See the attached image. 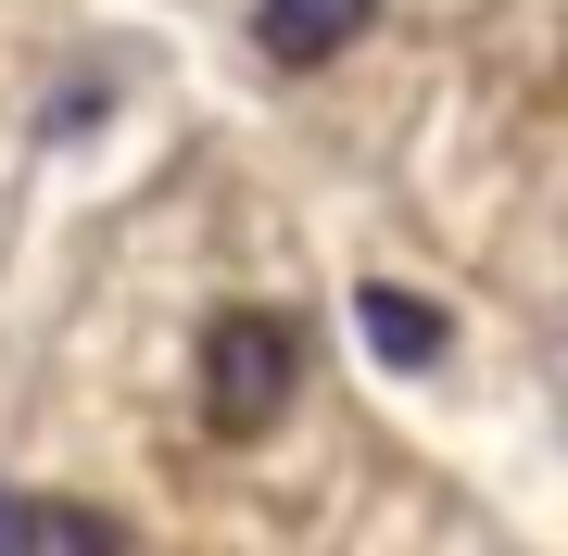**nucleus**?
<instances>
[{
  "mask_svg": "<svg viewBox=\"0 0 568 556\" xmlns=\"http://www.w3.org/2000/svg\"><path fill=\"white\" fill-rule=\"evenodd\" d=\"M291 392H304V342H291V316H215L203 330V417L227 443H265L291 417Z\"/></svg>",
  "mask_w": 568,
  "mask_h": 556,
  "instance_id": "nucleus-1",
  "label": "nucleus"
},
{
  "mask_svg": "<svg viewBox=\"0 0 568 556\" xmlns=\"http://www.w3.org/2000/svg\"><path fill=\"white\" fill-rule=\"evenodd\" d=\"M0 556H126V532L102 506H63V494H0Z\"/></svg>",
  "mask_w": 568,
  "mask_h": 556,
  "instance_id": "nucleus-2",
  "label": "nucleus"
},
{
  "mask_svg": "<svg viewBox=\"0 0 568 556\" xmlns=\"http://www.w3.org/2000/svg\"><path fill=\"white\" fill-rule=\"evenodd\" d=\"M354 26H366V0H265L253 39H265V63H328Z\"/></svg>",
  "mask_w": 568,
  "mask_h": 556,
  "instance_id": "nucleus-3",
  "label": "nucleus"
},
{
  "mask_svg": "<svg viewBox=\"0 0 568 556\" xmlns=\"http://www.w3.org/2000/svg\"><path fill=\"white\" fill-rule=\"evenodd\" d=\"M354 330L392 354V367H443V316L417 304V291H392V279H366L354 291Z\"/></svg>",
  "mask_w": 568,
  "mask_h": 556,
  "instance_id": "nucleus-4",
  "label": "nucleus"
}]
</instances>
